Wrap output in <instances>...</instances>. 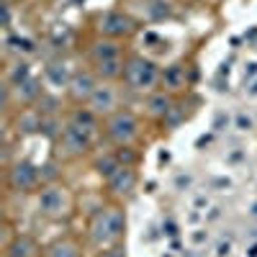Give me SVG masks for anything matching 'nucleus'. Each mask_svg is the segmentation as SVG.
Returning a JSON list of instances; mask_svg holds the SVG:
<instances>
[{
	"label": "nucleus",
	"instance_id": "1",
	"mask_svg": "<svg viewBox=\"0 0 257 257\" xmlns=\"http://www.w3.org/2000/svg\"><path fill=\"white\" fill-rule=\"evenodd\" d=\"M126 229H128V219H126V206L118 201H108V203H100L93 213H90V221H88V237L90 247L105 249V247H116L123 244L126 239Z\"/></svg>",
	"mask_w": 257,
	"mask_h": 257
},
{
	"label": "nucleus",
	"instance_id": "2",
	"mask_svg": "<svg viewBox=\"0 0 257 257\" xmlns=\"http://www.w3.org/2000/svg\"><path fill=\"white\" fill-rule=\"evenodd\" d=\"M34 208L44 221L62 224V221H70L75 216L77 198H75V193L67 183L49 180L34 193Z\"/></svg>",
	"mask_w": 257,
	"mask_h": 257
},
{
	"label": "nucleus",
	"instance_id": "3",
	"mask_svg": "<svg viewBox=\"0 0 257 257\" xmlns=\"http://www.w3.org/2000/svg\"><path fill=\"white\" fill-rule=\"evenodd\" d=\"M121 82L126 85V90L139 93V95H149V93L160 90L162 70L155 59L134 52V54H126V67H123Z\"/></svg>",
	"mask_w": 257,
	"mask_h": 257
},
{
	"label": "nucleus",
	"instance_id": "4",
	"mask_svg": "<svg viewBox=\"0 0 257 257\" xmlns=\"http://www.w3.org/2000/svg\"><path fill=\"white\" fill-rule=\"evenodd\" d=\"M142 134H144V121L132 108H121L103 121V137L116 149L134 147L142 139Z\"/></svg>",
	"mask_w": 257,
	"mask_h": 257
},
{
	"label": "nucleus",
	"instance_id": "5",
	"mask_svg": "<svg viewBox=\"0 0 257 257\" xmlns=\"http://www.w3.org/2000/svg\"><path fill=\"white\" fill-rule=\"evenodd\" d=\"M93 144H95V134L85 132V128H80L77 123H72L67 118H64V123H62L59 137L54 139L59 160H77L82 155H88L93 149Z\"/></svg>",
	"mask_w": 257,
	"mask_h": 257
},
{
	"label": "nucleus",
	"instance_id": "6",
	"mask_svg": "<svg viewBox=\"0 0 257 257\" xmlns=\"http://www.w3.org/2000/svg\"><path fill=\"white\" fill-rule=\"evenodd\" d=\"M6 183H8V188L13 193L26 196V193H36L47 180H44V175H41V167L39 165H34L26 157H21V160H16V162L8 165Z\"/></svg>",
	"mask_w": 257,
	"mask_h": 257
},
{
	"label": "nucleus",
	"instance_id": "7",
	"mask_svg": "<svg viewBox=\"0 0 257 257\" xmlns=\"http://www.w3.org/2000/svg\"><path fill=\"white\" fill-rule=\"evenodd\" d=\"M139 29L137 18L126 11H103L95 16V34L98 36H105V39H116V41H123L128 36H134Z\"/></svg>",
	"mask_w": 257,
	"mask_h": 257
},
{
	"label": "nucleus",
	"instance_id": "8",
	"mask_svg": "<svg viewBox=\"0 0 257 257\" xmlns=\"http://www.w3.org/2000/svg\"><path fill=\"white\" fill-rule=\"evenodd\" d=\"M88 108L105 121L108 116H113L116 111L123 108V105H121V88L116 82H103L100 80V85L95 88L93 98L88 100Z\"/></svg>",
	"mask_w": 257,
	"mask_h": 257
},
{
	"label": "nucleus",
	"instance_id": "9",
	"mask_svg": "<svg viewBox=\"0 0 257 257\" xmlns=\"http://www.w3.org/2000/svg\"><path fill=\"white\" fill-rule=\"evenodd\" d=\"M100 85V77L95 75L93 67H85V70H75L72 72V80L67 85V95L72 103L77 105H88V100L93 98L95 88Z\"/></svg>",
	"mask_w": 257,
	"mask_h": 257
},
{
	"label": "nucleus",
	"instance_id": "10",
	"mask_svg": "<svg viewBox=\"0 0 257 257\" xmlns=\"http://www.w3.org/2000/svg\"><path fill=\"white\" fill-rule=\"evenodd\" d=\"M175 113V95L167 90H155L144 98V116L152 121H167Z\"/></svg>",
	"mask_w": 257,
	"mask_h": 257
},
{
	"label": "nucleus",
	"instance_id": "11",
	"mask_svg": "<svg viewBox=\"0 0 257 257\" xmlns=\"http://www.w3.org/2000/svg\"><path fill=\"white\" fill-rule=\"evenodd\" d=\"M137 183H139V175H137L134 165H123L118 173L105 183V188H108V193L113 198H123V196H132L137 190Z\"/></svg>",
	"mask_w": 257,
	"mask_h": 257
},
{
	"label": "nucleus",
	"instance_id": "12",
	"mask_svg": "<svg viewBox=\"0 0 257 257\" xmlns=\"http://www.w3.org/2000/svg\"><path fill=\"white\" fill-rule=\"evenodd\" d=\"M88 57H90V64L95 62H105V59H118V57H126L123 52V44L116 39H105V36H95L88 47Z\"/></svg>",
	"mask_w": 257,
	"mask_h": 257
},
{
	"label": "nucleus",
	"instance_id": "13",
	"mask_svg": "<svg viewBox=\"0 0 257 257\" xmlns=\"http://www.w3.org/2000/svg\"><path fill=\"white\" fill-rule=\"evenodd\" d=\"M82 254H85V247L80 244V239L72 237V234H62V237L44 244V254L41 257H82Z\"/></svg>",
	"mask_w": 257,
	"mask_h": 257
},
{
	"label": "nucleus",
	"instance_id": "14",
	"mask_svg": "<svg viewBox=\"0 0 257 257\" xmlns=\"http://www.w3.org/2000/svg\"><path fill=\"white\" fill-rule=\"evenodd\" d=\"M44 247L39 244L36 237L31 234H18V237L3 249V257H41Z\"/></svg>",
	"mask_w": 257,
	"mask_h": 257
},
{
	"label": "nucleus",
	"instance_id": "15",
	"mask_svg": "<svg viewBox=\"0 0 257 257\" xmlns=\"http://www.w3.org/2000/svg\"><path fill=\"white\" fill-rule=\"evenodd\" d=\"M185 85H188V75H185L183 64H170V67L162 70V85H160L162 90L175 95V93L185 90Z\"/></svg>",
	"mask_w": 257,
	"mask_h": 257
},
{
	"label": "nucleus",
	"instance_id": "16",
	"mask_svg": "<svg viewBox=\"0 0 257 257\" xmlns=\"http://www.w3.org/2000/svg\"><path fill=\"white\" fill-rule=\"evenodd\" d=\"M93 167H95V173L103 178V183H108V180L118 173V170L123 167V162H121L118 152L113 149V152H103V155H98L95 162H93Z\"/></svg>",
	"mask_w": 257,
	"mask_h": 257
},
{
	"label": "nucleus",
	"instance_id": "17",
	"mask_svg": "<svg viewBox=\"0 0 257 257\" xmlns=\"http://www.w3.org/2000/svg\"><path fill=\"white\" fill-rule=\"evenodd\" d=\"M70 80H72V72L64 67V64H49V67H47V85H49V88L67 90Z\"/></svg>",
	"mask_w": 257,
	"mask_h": 257
},
{
	"label": "nucleus",
	"instance_id": "18",
	"mask_svg": "<svg viewBox=\"0 0 257 257\" xmlns=\"http://www.w3.org/2000/svg\"><path fill=\"white\" fill-rule=\"evenodd\" d=\"M0 231H3V242H0V249H6L16 237H18V231H13V226H11V221H3V226H0Z\"/></svg>",
	"mask_w": 257,
	"mask_h": 257
},
{
	"label": "nucleus",
	"instance_id": "19",
	"mask_svg": "<svg viewBox=\"0 0 257 257\" xmlns=\"http://www.w3.org/2000/svg\"><path fill=\"white\" fill-rule=\"evenodd\" d=\"M95 257H126V249L123 244H116V247H105V249H98Z\"/></svg>",
	"mask_w": 257,
	"mask_h": 257
},
{
	"label": "nucleus",
	"instance_id": "20",
	"mask_svg": "<svg viewBox=\"0 0 257 257\" xmlns=\"http://www.w3.org/2000/svg\"><path fill=\"white\" fill-rule=\"evenodd\" d=\"M239 128H242V132H249V128H252V118H249V116H247V118L239 116Z\"/></svg>",
	"mask_w": 257,
	"mask_h": 257
},
{
	"label": "nucleus",
	"instance_id": "21",
	"mask_svg": "<svg viewBox=\"0 0 257 257\" xmlns=\"http://www.w3.org/2000/svg\"><path fill=\"white\" fill-rule=\"evenodd\" d=\"M229 249H231V242H226V244H221V247H219V257H224V254H229Z\"/></svg>",
	"mask_w": 257,
	"mask_h": 257
},
{
	"label": "nucleus",
	"instance_id": "22",
	"mask_svg": "<svg viewBox=\"0 0 257 257\" xmlns=\"http://www.w3.org/2000/svg\"><path fill=\"white\" fill-rule=\"evenodd\" d=\"M82 257H95V254H82Z\"/></svg>",
	"mask_w": 257,
	"mask_h": 257
}]
</instances>
